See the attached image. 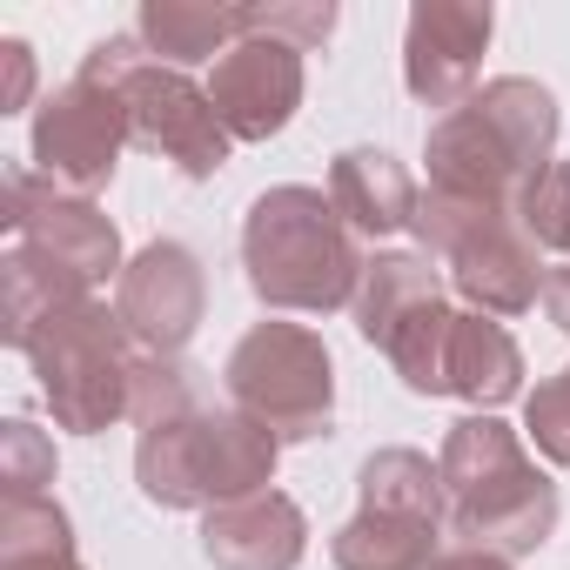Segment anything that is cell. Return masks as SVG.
Here are the masks:
<instances>
[{
  "label": "cell",
  "instance_id": "1",
  "mask_svg": "<svg viewBox=\"0 0 570 570\" xmlns=\"http://www.w3.org/2000/svg\"><path fill=\"white\" fill-rule=\"evenodd\" d=\"M242 268L248 289L268 309H296V316H330L343 303H356L363 289V248L356 228L336 215V202L323 188H268L255 195L248 222H242Z\"/></svg>",
  "mask_w": 570,
  "mask_h": 570
},
{
  "label": "cell",
  "instance_id": "2",
  "mask_svg": "<svg viewBox=\"0 0 570 570\" xmlns=\"http://www.w3.org/2000/svg\"><path fill=\"white\" fill-rule=\"evenodd\" d=\"M443 503H450V537L497 550V557H523L543 550L557 530V483L523 456L517 430L497 423L490 410L450 423L443 436Z\"/></svg>",
  "mask_w": 570,
  "mask_h": 570
},
{
  "label": "cell",
  "instance_id": "3",
  "mask_svg": "<svg viewBox=\"0 0 570 570\" xmlns=\"http://www.w3.org/2000/svg\"><path fill=\"white\" fill-rule=\"evenodd\" d=\"M275 436L262 423H248L242 410H181V416H161V423H141V443H135V476H141V497L161 503V510H215V503H235V497H255L268 490L275 476Z\"/></svg>",
  "mask_w": 570,
  "mask_h": 570
},
{
  "label": "cell",
  "instance_id": "4",
  "mask_svg": "<svg viewBox=\"0 0 570 570\" xmlns=\"http://www.w3.org/2000/svg\"><path fill=\"white\" fill-rule=\"evenodd\" d=\"M21 356L35 363L41 396H48V410H55L61 430L95 436V430L135 416L141 350H135V336L121 330V316H115L108 303L81 296V303L55 309V316L35 330V343H28Z\"/></svg>",
  "mask_w": 570,
  "mask_h": 570
},
{
  "label": "cell",
  "instance_id": "5",
  "mask_svg": "<svg viewBox=\"0 0 570 570\" xmlns=\"http://www.w3.org/2000/svg\"><path fill=\"white\" fill-rule=\"evenodd\" d=\"M81 75L101 81V88H115L121 108H128V141L148 148V155H168L188 181H208L228 161V128H222L208 88H195L181 68H161L141 35L95 41L88 61H81Z\"/></svg>",
  "mask_w": 570,
  "mask_h": 570
},
{
  "label": "cell",
  "instance_id": "6",
  "mask_svg": "<svg viewBox=\"0 0 570 570\" xmlns=\"http://www.w3.org/2000/svg\"><path fill=\"white\" fill-rule=\"evenodd\" d=\"M416 242L430 262L450 268V289L476 309V316H523L543 296V268H537V242L510 222V208L490 202H456V195H423L416 202Z\"/></svg>",
  "mask_w": 570,
  "mask_h": 570
},
{
  "label": "cell",
  "instance_id": "7",
  "mask_svg": "<svg viewBox=\"0 0 570 570\" xmlns=\"http://www.w3.org/2000/svg\"><path fill=\"white\" fill-rule=\"evenodd\" d=\"M228 410H242L248 423H262L275 443H309L330 436L336 416V370L316 330L303 323H255L222 370Z\"/></svg>",
  "mask_w": 570,
  "mask_h": 570
},
{
  "label": "cell",
  "instance_id": "8",
  "mask_svg": "<svg viewBox=\"0 0 570 570\" xmlns=\"http://www.w3.org/2000/svg\"><path fill=\"white\" fill-rule=\"evenodd\" d=\"M0 228H8V242L35 262H48L55 275H68L75 289H101V282L115 275L121 282V235L115 222L81 202V195H61L55 181L14 168L8 188H0Z\"/></svg>",
  "mask_w": 570,
  "mask_h": 570
},
{
  "label": "cell",
  "instance_id": "9",
  "mask_svg": "<svg viewBox=\"0 0 570 570\" xmlns=\"http://www.w3.org/2000/svg\"><path fill=\"white\" fill-rule=\"evenodd\" d=\"M128 148V108L115 88L75 75L61 81L41 115H35V175L55 181L61 195H101L115 181V161Z\"/></svg>",
  "mask_w": 570,
  "mask_h": 570
},
{
  "label": "cell",
  "instance_id": "10",
  "mask_svg": "<svg viewBox=\"0 0 570 570\" xmlns=\"http://www.w3.org/2000/svg\"><path fill=\"white\" fill-rule=\"evenodd\" d=\"M202 309H208V282L181 242H148L115 282V316L141 356H181Z\"/></svg>",
  "mask_w": 570,
  "mask_h": 570
},
{
  "label": "cell",
  "instance_id": "11",
  "mask_svg": "<svg viewBox=\"0 0 570 570\" xmlns=\"http://www.w3.org/2000/svg\"><path fill=\"white\" fill-rule=\"evenodd\" d=\"M208 101L228 128V141H268L289 128V115L303 108V48L275 41V35H248L235 41L215 75H208Z\"/></svg>",
  "mask_w": 570,
  "mask_h": 570
},
{
  "label": "cell",
  "instance_id": "12",
  "mask_svg": "<svg viewBox=\"0 0 570 570\" xmlns=\"http://www.w3.org/2000/svg\"><path fill=\"white\" fill-rule=\"evenodd\" d=\"M490 8H456V0H430L410 14V41H403V81L423 108L456 115L476 88L483 48H490Z\"/></svg>",
  "mask_w": 570,
  "mask_h": 570
},
{
  "label": "cell",
  "instance_id": "13",
  "mask_svg": "<svg viewBox=\"0 0 570 570\" xmlns=\"http://www.w3.org/2000/svg\"><path fill=\"white\" fill-rule=\"evenodd\" d=\"M202 550L215 570H296L309 550V523L282 490H255L202 517Z\"/></svg>",
  "mask_w": 570,
  "mask_h": 570
},
{
  "label": "cell",
  "instance_id": "14",
  "mask_svg": "<svg viewBox=\"0 0 570 570\" xmlns=\"http://www.w3.org/2000/svg\"><path fill=\"white\" fill-rule=\"evenodd\" d=\"M423 161H430V188H436V195H456V202L510 208V188L523 181L517 155L503 148V135L483 121V108H476V101H463L456 115H443V121L430 128Z\"/></svg>",
  "mask_w": 570,
  "mask_h": 570
},
{
  "label": "cell",
  "instance_id": "15",
  "mask_svg": "<svg viewBox=\"0 0 570 570\" xmlns=\"http://www.w3.org/2000/svg\"><path fill=\"white\" fill-rule=\"evenodd\" d=\"M330 202H336V215L356 228V235H396V228H410L416 222V181H410V168L396 161V155H383V148H350V155H336V168H330Z\"/></svg>",
  "mask_w": 570,
  "mask_h": 570
},
{
  "label": "cell",
  "instance_id": "16",
  "mask_svg": "<svg viewBox=\"0 0 570 570\" xmlns=\"http://www.w3.org/2000/svg\"><path fill=\"white\" fill-rule=\"evenodd\" d=\"M443 303V275H436V262L430 255H376L370 268H363V289H356V330H363V343H376V350H390L423 309H436Z\"/></svg>",
  "mask_w": 570,
  "mask_h": 570
},
{
  "label": "cell",
  "instance_id": "17",
  "mask_svg": "<svg viewBox=\"0 0 570 570\" xmlns=\"http://www.w3.org/2000/svg\"><path fill=\"white\" fill-rule=\"evenodd\" d=\"M523 390V356L497 316H456L443 350V396H463L476 410H497Z\"/></svg>",
  "mask_w": 570,
  "mask_h": 570
},
{
  "label": "cell",
  "instance_id": "18",
  "mask_svg": "<svg viewBox=\"0 0 570 570\" xmlns=\"http://www.w3.org/2000/svg\"><path fill=\"white\" fill-rule=\"evenodd\" d=\"M141 41L161 68H195L222 61L235 41H248V8H215V0H148L141 8Z\"/></svg>",
  "mask_w": 570,
  "mask_h": 570
},
{
  "label": "cell",
  "instance_id": "19",
  "mask_svg": "<svg viewBox=\"0 0 570 570\" xmlns=\"http://www.w3.org/2000/svg\"><path fill=\"white\" fill-rule=\"evenodd\" d=\"M436 530L443 523H423V517H396V510H370L363 503L336 530L330 557H336V570H430Z\"/></svg>",
  "mask_w": 570,
  "mask_h": 570
},
{
  "label": "cell",
  "instance_id": "20",
  "mask_svg": "<svg viewBox=\"0 0 570 570\" xmlns=\"http://www.w3.org/2000/svg\"><path fill=\"white\" fill-rule=\"evenodd\" d=\"M476 108H483V121L503 135V148L517 155V168L530 175V168H543V161H557L550 148H557V95L550 88H537V81H523V75H503V81H490L483 95H470Z\"/></svg>",
  "mask_w": 570,
  "mask_h": 570
},
{
  "label": "cell",
  "instance_id": "21",
  "mask_svg": "<svg viewBox=\"0 0 570 570\" xmlns=\"http://www.w3.org/2000/svg\"><path fill=\"white\" fill-rule=\"evenodd\" d=\"M363 503L370 510H396V517H423V523H443L450 503H443V470L423 456V450H376L363 463Z\"/></svg>",
  "mask_w": 570,
  "mask_h": 570
},
{
  "label": "cell",
  "instance_id": "22",
  "mask_svg": "<svg viewBox=\"0 0 570 570\" xmlns=\"http://www.w3.org/2000/svg\"><path fill=\"white\" fill-rule=\"evenodd\" d=\"M48 557H75L68 510L55 497H0V570L48 563Z\"/></svg>",
  "mask_w": 570,
  "mask_h": 570
},
{
  "label": "cell",
  "instance_id": "23",
  "mask_svg": "<svg viewBox=\"0 0 570 570\" xmlns=\"http://www.w3.org/2000/svg\"><path fill=\"white\" fill-rule=\"evenodd\" d=\"M510 222L537 242V248H570V168L543 161L510 188Z\"/></svg>",
  "mask_w": 570,
  "mask_h": 570
},
{
  "label": "cell",
  "instance_id": "24",
  "mask_svg": "<svg viewBox=\"0 0 570 570\" xmlns=\"http://www.w3.org/2000/svg\"><path fill=\"white\" fill-rule=\"evenodd\" d=\"M0 483H8V497H48L55 443L35 423H8V430H0Z\"/></svg>",
  "mask_w": 570,
  "mask_h": 570
},
{
  "label": "cell",
  "instance_id": "25",
  "mask_svg": "<svg viewBox=\"0 0 570 570\" xmlns=\"http://www.w3.org/2000/svg\"><path fill=\"white\" fill-rule=\"evenodd\" d=\"M523 430H530V443H537L557 470H570V370H557V376H543V383L530 390Z\"/></svg>",
  "mask_w": 570,
  "mask_h": 570
},
{
  "label": "cell",
  "instance_id": "26",
  "mask_svg": "<svg viewBox=\"0 0 570 570\" xmlns=\"http://www.w3.org/2000/svg\"><path fill=\"white\" fill-rule=\"evenodd\" d=\"M336 28V8L330 0H303V8H248V35H275V41H289V48H323Z\"/></svg>",
  "mask_w": 570,
  "mask_h": 570
},
{
  "label": "cell",
  "instance_id": "27",
  "mask_svg": "<svg viewBox=\"0 0 570 570\" xmlns=\"http://www.w3.org/2000/svg\"><path fill=\"white\" fill-rule=\"evenodd\" d=\"M430 570H517V563L497 557V550H476V543H450V550L430 557Z\"/></svg>",
  "mask_w": 570,
  "mask_h": 570
},
{
  "label": "cell",
  "instance_id": "28",
  "mask_svg": "<svg viewBox=\"0 0 570 570\" xmlns=\"http://www.w3.org/2000/svg\"><path fill=\"white\" fill-rule=\"evenodd\" d=\"M0 55H8V95H0V108H28V81H35L28 41H0Z\"/></svg>",
  "mask_w": 570,
  "mask_h": 570
},
{
  "label": "cell",
  "instance_id": "29",
  "mask_svg": "<svg viewBox=\"0 0 570 570\" xmlns=\"http://www.w3.org/2000/svg\"><path fill=\"white\" fill-rule=\"evenodd\" d=\"M543 309H550V323H557V330L570 336V262L543 275Z\"/></svg>",
  "mask_w": 570,
  "mask_h": 570
},
{
  "label": "cell",
  "instance_id": "30",
  "mask_svg": "<svg viewBox=\"0 0 570 570\" xmlns=\"http://www.w3.org/2000/svg\"><path fill=\"white\" fill-rule=\"evenodd\" d=\"M14 570H81L75 557H48V563H14Z\"/></svg>",
  "mask_w": 570,
  "mask_h": 570
}]
</instances>
